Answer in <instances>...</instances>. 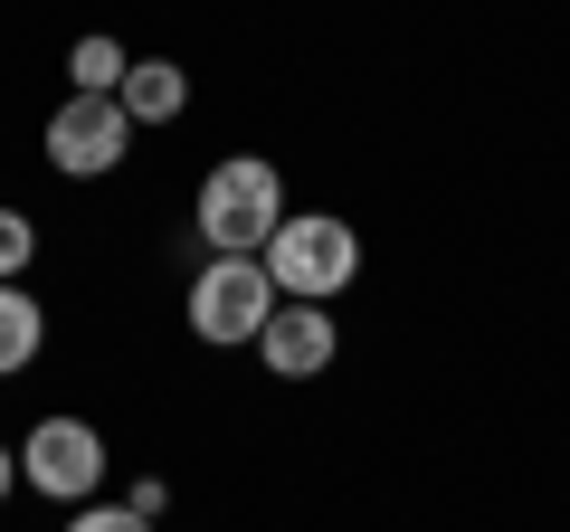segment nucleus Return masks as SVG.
I'll list each match as a JSON object with an SVG mask.
<instances>
[{"mask_svg":"<svg viewBox=\"0 0 570 532\" xmlns=\"http://www.w3.org/2000/svg\"><path fill=\"white\" fill-rule=\"evenodd\" d=\"M29 257H39V228H29L20 209H0V286H20Z\"/></svg>","mask_w":570,"mask_h":532,"instance_id":"10","label":"nucleus"},{"mask_svg":"<svg viewBox=\"0 0 570 532\" xmlns=\"http://www.w3.org/2000/svg\"><path fill=\"white\" fill-rule=\"evenodd\" d=\"M257 352H266L276 381H314V371L333 362V314L324 305H276V314H266V333H257Z\"/></svg>","mask_w":570,"mask_h":532,"instance_id":"6","label":"nucleus"},{"mask_svg":"<svg viewBox=\"0 0 570 532\" xmlns=\"http://www.w3.org/2000/svg\"><path fill=\"white\" fill-rule=\"evenodd\" d=\"M276 228H285V181H276V162H266V152H228V162L200 181V238L219 247V257H257Z\"/></svg>","mask_w":570,"mask_h":532,"instance_id":"2","label":"nucleus"},{"mask_svg":"<svg viewBox=\"0 0 570 532\" xmlns=\"http://www.w3.org/2000/svg\"><path fill=\"white\" fill-rule=\"evenodd\" d=\"M67 532H153V513H134V504H86Z\"/></svg>","mask_w":570,"mask_h":532,"instance_id":"11","label":"nucleus"},{"mask_svg":"<svg viewBox=\"0 0 570 532\" xmlns=\"http://www.w3.org/2000/svg\"><path fill=\"white\" fill-rule=\"evenodd\" d=\"M10 475H20V456H10V447H0V494H10Z\"/></svg>","mask_w":570,"mask_h":532,"instance_id":"12","label":"nucleus"},{"mask_svg":"<svg viewBox=\"0 0 570 532\" xmlns=\"http://www.w3.org/2000/svg\"><path fill=\"white\" fill-rule=\"evenodd\" d=\"M124 67H134V58H124L115 39H77L67 77H77V96H115V86H124Z\"/></svg>","mask_w":570,"mask_h":532,"instance_id":"9","label":"nucleus"},{"mask_svg":"<svg viewBox=\"0 0 570 532\" xmlns=\"http://www.w3.org/2000/svg\"><path fill=\"white\" fill-rule=\"evenodd\" d=\"M115 105H124L134 124H171V115L190 105V77H181L171 58H134V67H124V86H115Z\"/></svg>","mask_w":570,"mask_h":532,"instance_id":"7","label":"nucleus"},{"mask_svg":"<svg viewBox=\"0 0 570 532\" xmlns=\"http://www.w3.org/2000/svg\"><path fill=\"white\" fill-rule=\"evenodd\" d=\"M39 343H48L39 295H29V286H0V371H29V362H39Z\"/></svg>","mask_w":570,"mask_h":532,"instance_id":"8","label":"nucleus"},{"mask_svg":"<svg viewBox=\"0 0 570 532\" xmlns=\"http://www.w3.org/2000/svg\"><path fill=\"white\" fill-rule=\"evenodd\" d=\"M276 276H266V257H209L200 286H190V333L200 343H257L266 314H276Z\"/></svg>","mask_w":570,"mask_h":532,"instance_id":"3","label":"nucleus"},{"mask_svg":"<svg viewBox=\"0 0 570 532\" xmlns=\"http://www.w3.org/2000/svg\"><path fill=\"white\" fill-rule=\"evenodd\" d=\"M20 475L48 494V504H86V494L105 485V437L86 428V418H39L20 447Z\"/></svg>","mask_w":570,"mask_h":532,"instance_id":"5","label":"nucleus"},{"mask_svg":"<svg viewBox=\"0 0 570 532\" xmlns=\"http://www.w3.org/2000/svg\"><path fill=\"white\" fill-rule=\"evenodd\" d=\"M257 257H266V276H276L285 305H333V295L362 276V228L333 219V209H305V219H285Z\"/></svg>","mask_w":570,"mask_h":532,"instance_id":"1","label":"nucleus"},{"mask_svg":"<svg viewBox=\"0 0 570 532\" xmlns=\"http://www.w3.org/2000/svg\"><path fill=\"white\" fill-rule=\"evenodd\" d=\"M124 152H134V115H124L115 96H67L58 115H48V162L77 171V181H105Z\"/></svg>","mask_w":570,"mask_h":532,"instance_id":"4","label":"nucleus"}]
</instances>
